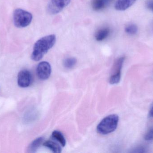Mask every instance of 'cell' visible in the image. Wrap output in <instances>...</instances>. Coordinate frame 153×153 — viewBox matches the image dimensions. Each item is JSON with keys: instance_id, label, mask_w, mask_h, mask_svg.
<instances>
[{"instance_id": "obj_1", "label": "cell", "mask_w": 153, "mask_h": 153, "mask_svg": "<svg viewBox=\"0 0 153 153\" xmlns=\"http://www.w3.org/2000/svg\"><path fill=\"white\" fill-rule=\"evenodd\" d=\"M56 40V37L54 34L45 36L38 40L33 47L31 59L35 61L41 60L45 55L54 46Z\"/></svg>"}, {"instance_id": "obj_2", "label": "cell", "mask_w": 153, "mask_h": 153, "mask_svg": "<svg viewBox=\"0 0 153 153\" xmlns=\"http://www.w3.org/2000/svg\"><path fill=\"white\" fill-rule=\"evenodd\" d=\"M119 118L113 114L104 118L97 127V131L102 135H107L114 132L117 127Z\"/></svg>"}, {"instance_id": "obj_3", "label": "cell", "mask_w": 153, "mask_h": 153, "mask_svg": "<svg viewBox=\"0 0 153 153\" xmlns=\"http://www.w3.org/2000/svg\"><path fill=\"white\" fill-rule=\"evenodd\" d=\"M32 18L31 13L22 9H17L13 12V22L17 28H25L28 26L31 23Z\"/></svg>"}, {"instance_id": "obj_4", "label": "cell", "mask_w": 153, "mask_h": 153, "mask_svg": "<svg viewBox=\"0 0 153 153\" xmlns=\"http://www.w3.org/2000/svg\"><path fill=\"white\" fill-rule=\"evenodd\" d=\"M71 0H50L47 5V11L51 14H56L68 6Z\"/></svg>"}, {"instance_id": "obj_5", "label": "cell", "mask_w": 153, "mask_h": 153, "mask_svg": "<svg viewBox=\"0 0 153 153\" xmlns=\"http://www.w3.org/2000/svg\"><path fill=\"white\" fill-rule=\"evenodd\" d=\"M51 65L49 63L46 61L40 62L37 66V75L41 80L48 79L51 75Z\"/></svg>"}, {"instance_id": "obj_6", "label": "cell", "mask_w": 153, "mask_h": 153, "mask_svg": "<svg viewBox=\"0 0 153 153\" xmlns=\"http://www.w3.org/2000/svg\"><path fill=\"white\" fill-rule=\"evenodd\" d=\"M32 77L31 73L28 70L24 69L19 72L18 75V85L21 88H27L32 83Z\"/></svg>"}, {"instance_id": "obj_7", "label": "cell", "mask_w": 153, "mask_h": 153, "mask_svg": "<svg viewBox=\"0 0 153 153\" xmlns=\"http://www.w3.org/2000/svg\"><path fill=\"white\" fill-rule=\"evenodd\" d=\"M125 57L118 58L115 62L114 66V73L110 78L109 82L111 84H117L119 82L121 77V70L123 66Z\"/></svg>"}, {"instance_id": "obj_8", "label": "cell", "mask_w": 153, "mask_h": 153, "mask_svg": "<svg viewBox=\"0 0 153 153\" xmlns=\"http://www.w3.org/2000/svg\"><path fill=\"white\" fill-rule=\"evenodd\" d=\"M136 0H117L115 4L116 10L124 11L131 7Z\"/></svg>"}, {"instance_id": "obj_9", "label": "cell", "mask_w": 153, "mask_h": 153, "mask_svg": "<svg viewBox=\"0 0 153 153\" xmlns=\"http://www.w3.org/2000/svg\"><path fill=\"white\" fill-rule=\"evenodd\" d=\"M112 0H92V7L95 11L101 10L107 7Z\"/></svg>"}, {"instance_id": "obj_10", "label": "cell", "mask_w": 153, "mask_h": 153, "mask_svg": "<svg viewBox=\"0 0 153 153\" xmlns=\"http://www.w3.org/2000/svg\"><path fill=\"white\" fill-rule=\"evenodd\" d=\"M110 33V30L109 28H102L97 31L95 33V39L98 41H102L109 36Z\"/></svg>"}, {"instance_id": "obj_11", "label": "cell", "mask_w": 153, "mask_h": 153, "mask_svg": "<svg viewBox=\"0 0 153 153\" xmlns=\"http://www.w3.org/2000/svg\"><path fill=\"white\" fill-rule=\"evenodd\" d=\"M43 145L50 149L53 153H60L62 152V148L60 146L54 141L48 140L44 142Z\"/></svg>"}, {"instance_id": "obj_12", "label": "cell", "mask_w": 153, "mask_h": 153, "mask_svg": "<svg viewBox=\"0 0 153 153\" xmlns=\"http://www.w3.org/2000/svg\"><path fill=\"white\" fill-rule=\"evenodd\" d=\"M44 138L42 137H39L35 139L30 145L28 147V151L29 152L35 153L36 152L39 146L43 143Z\"/></svg>"}, {"instance_id": "obj_13", "label": "cell", "mask_w": 153, "mask_h": 153, "mask_svg": "<svg viewBox=\"0 0 153 153\" xmlns=\"http://www.w3.org/2000/svg\"><path fill=\"white\" fill-rule=\"evenodd\" d=\"M52 137L60 143L62 146L64 147L66 145V140L62 133L58 131H54L52 133Z\"/></svg>"}, {"instance_id": "obj_14", "label": "cell", "mask_w": 153, "mask_h": 153, "mask_svg": "<svg viewBox=\"0 0 153 153\" xmlns=\"http://www.w3.org/2000/svg\"><path fill=\"white\" fill-rule=\"evenodd\" d=\"M76 63V60L74 57H70L66 58L64 61V66L67 69L73 68Z\"/></svg>"}, {"instance_id": "obj_15", "label": "cell", "mask_w": 153, "mask_h": 153, "mask_svg": "<svg viewBox=\"0 0 153 153\" xmlns=\"http://www.w3.org/2000/svg\"><path fill=\"white\" fill-rule=\"evenodd\" d=\"M125 31L129 35H135L138 31V28L135 24H129L125 28Z\"/></svg>"}, {"instance_id": "obj_16", "label": "cell", "mask_w": 153, "mask_h": 153, "mask_svg": "<svg viewBox=\"0 0 153 153\" xmlns=\"http://www.w3.org/2000/svg\"><path fill=\"white\" fill-rule=\"evenodd\" d=\"M144 138L147 141H153V127L148 129L145 135Z\"/></svg>"}, {"instance_id": "obj_17", "label": "cell", "mask_w": 153, "mask_h": 153, "mask_svg": "<svg viewBox=\"0 0 153 153\" xmlns=\"http://www.w3.org/2000/svg\"><path fill=\"white\" fill-rule=\"evenodd\" d=\"M147 8L153 12V0H148L146 3Z\"/></svg>"}, {"instance_id": "obj_18", "label": "cell", "mask_w": 153, "mask_h": 153, "mask_svg": "<svg viewBox=\"0 0 153 153\" xmlns=\"http://www.w3.org/2000/svg\"><path fill=\"white\" fill-rule=\"evenodd\" d=\"M145 149L143 148V147H138V148H137L135 150H134V152H137V153H144L145 152Z\"/></svg>"}, {"instance_id": "obj_19", "label": "cell", "mask_w": 153, "mask_h": 153, "mask_svg": "<svg viewBox=\"0 0 153 153\" xmlns=\"http://www.w3.org/2000/svg\"><path fill=\"white\" fill-rule=\"evenodd\" d=\"M149 115L151 117L153 118V104L151 107V109H150V112H149Z\"/></svg>"}]
</instances>
